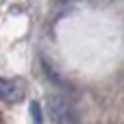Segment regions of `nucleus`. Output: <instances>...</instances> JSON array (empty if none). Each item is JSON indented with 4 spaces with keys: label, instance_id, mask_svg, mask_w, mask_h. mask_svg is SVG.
Segmentation results:
<instances>
[{
    "label": "nucleus",
    "instance_id": "2",
    "mask_svg": "<svg viewBox=\"0 0 124 124\" xmlns=\"http://www.w3.org/2000/svg\"><path fill=\"white\" fill-rule=\"evenodd\" d=\"M24 83L20 78H0V100L2 102H20L24 98Z\"/></svg>",
    "mask_w": 124,
    "mask_h": 124
},
{
    "label": "nucleus",
    "instance_id": "3",
    "mask_svg": "<svg viewBox=\"0 0 124 124\" xmlns=\"http://www.w3.org/2000/svg\"><path fill=\"white\" fill-rule=\"evenodd\" d=\"M31 118H33V124H44V116H41V107L39 102H31Z\"/></svg>",
    "mask_w": 124,
    "mask_h": 124
},
{
    "label": "nucleus",
    "instance_id": "1",
    "mask_svg": "<svg viewBox=\"0 0 124 124\" xmlns=\"http://www.w3.org/2000/svg\"><path fill=\"white\" fill-rule=\"evenodd\" d=\"M48 116H50V120L54 124H76L78 122L74 105L65 96H59V94L48 96Z\"/></svg>",
    "mask_w": 124,
    "mask_h": 124
},
{
    "label": "nucleus",
    "instance_id": "4",
    "mask_svg": "<svg viewBox=\"0 0 124 124\" xmlns=\"http://www.w3.org/2000/svg\"><path fill=\"white\" fill-rule=\"evenodd\" d=\"M0 124H4V120H2V116H0Z\"/></svg>",
    "mask_w": 124,
    "mask_h": 124
}]
</instances>
